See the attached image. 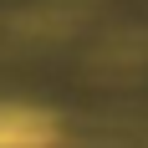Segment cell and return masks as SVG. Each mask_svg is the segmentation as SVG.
<instances>
[{
	"label": "cell",
	"instance_id": "6da1fadb",
	"mask_svg": "<svg viewBox=\"0 0 148 148\" xmlns=\"http://www.w3.org/2000/svg\"><path fill=\"white\" fill-rule=\"evenodd\" d=\"M0 148H56V123L36 107H0Z\"/></svg>",
	"mask_w": 148,
	"mask_h": 148
}]
</instances>
